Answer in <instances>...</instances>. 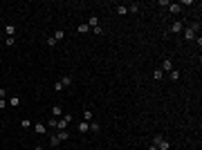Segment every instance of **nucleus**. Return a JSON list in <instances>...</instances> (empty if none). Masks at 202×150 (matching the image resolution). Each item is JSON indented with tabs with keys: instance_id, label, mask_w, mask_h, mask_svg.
Returning a JSON list of instances; mask_svg holds the SVG:
<instances>
[{
	"instance_id": "f257e3e1",
	"label": "nucleus",
	"mask_w": 202,
	"mask_h": 150,
	"mask_svg": "<svg viewBox=\"0 0 202 150\" xmlns=\"http://www.w3.org/2000/svg\"><path fill=\"white\" fill-rule=\"evenodd\" d=\"M153 143L157 146V150H171V141H168V139H162V137H155V139H153Z\"/></svg>"
},
{
	"instance_id": "f03ea898",
	"label": "nucleus",
	"mask_w": 202,
	"mask_h": 150,
	"mask_svg": "<svg viewBox=\"0 0 202 150\" xmlns=\"http://www.w3.org/2000/svg\"><path fill=\"white\" fill-rule=\"evenodd\" d=\"M182 29H184V25H182L180 20H175V23H173V25L168 27V31H171V34H180Z\"/></svg>"
},
{
	"instance_id": "7ed1b4c3",
	"label": "nucleus",
	"mask_w": 202,
	"mask_h": 150,
	"mask_svg": "<svg viewBox=\"0 0 202 150\" xmlns=\"http://www.w3.org/2000/svg\"><path fill=\"white\" fill-rule=\"evenodd\" d=\"M162 67H164V70H166V72L175 70V67H173V60H171V58H164V60H162Z\"/></svg>"
},
{
	"instance_id": "20e7f679",
	"label": "nucleus",
	"mask_w": 202,
	"mask_h": 150,
	"mask_svg": "<svg viewBox=\"0 0 202 150\" xmlns=\"http://www.w3.org/2000/svg\"><path fill=\"white\" fill-rule=\"evenodd\" d=\"M7 105H9V108H18V105H20V99H18V96H11V99L7 101Z\"/></svg>"
},
{
	"instance_id": "39448f33",
	"label": "nucleus",
	"mask_w": 202,
	"mask_h": 150,
	"mask_svg": "<svg viewBox=\"0 0 202 150\" xmlns=\"http://www.w3.org/2000/svg\"><path fill=\"white\" fill-rule=\"evenodd\" d=\"M168 9H171V14H180V2H171V5H168Z\"/></svg>"
},
{
	"instance_id": "423d86ee",
	"label": "nucleus",
	"mask_w": 202,
	"mask_h": 150,
	"mask_svg": "<svg viewBox=\"0 0 202 150\" xmlns=\"http://www.w3.org/2000/svg\"><path fill=\"white\" fill-rule=\"evenodd\" d=\"M63 38H65V31H63V29H56L54 31V40L59 43V40H63Z\"/></svg>"
},
{
	"instance_id": "0eeeda50",
	"label": "nucleus",
	"mask_w": 202,
	"mask_h": 150,
	"mask_svg": "<svg viewBox=\"0 0 202 150\" xmlns=\"http://www.w3.org/2000/svg\"><path fill=\"white\" fill-rule=\"evenodd\" d=\"M61 85H63V87H67V85H72V76H61Z\"/></svg>"
},
{
	"instance_id": "6e6552de",
	"label": "nucleus",
	"mask_w": 202,
	"mask_h": 150,
	"mask_svg": "<svg viewBox=\"0 0 202 150\" xmlns=\"http://www.w3.org/2000/svg\"><path fill=\"white\" fill-rule=\"evenodd\" d=\"M184 38L187 40H195V31L193 29H184Z\"/></svg>"
},
{
	"instance_id": "1a4fd4ad",
	"label": "nucleus",
	"mask_w": 202,
	"mask_h": 150,
	"mask_svg": "<svg viewBox=\"0 0 202 150\" xmlns=\"http://www.w3.org/2000/svg\"><path fill=\"white\" fill-rule=\"evenodd\" d=\"M90 130V123H88V121H81L79 123V132H88Z\"/></svg>"
},
{
	"instance_id": "9d476101",
	"label": "nucleus",
	"mask_w": 202,
	"mask_h": 150,
	"mask_svg": "<svg viewBox=\"0 0 202 150\" xmlns=\"http://www.w3.org/2000/svg\"><path fill=\"white\" fill-rule=\"evenodd\" d=\"M67 125L70 123H65V121L61 119V121H56V130H67Z\"/></svg>"
},
{
	"instance_id": "9b49d317",
	"label": "nucleus",
	"mask_w": 202,
	"mask_h": 150,
	"mask_svg": "<svg viewBox=\"0 0 202 150\" xmlns=\"http://www.w3.org/2000/svg\"><path fill=\"white\" fill-rule=\"evenodd\" d=\"M45 130H47L45 123H36V132H38V135H45Z\"/></svg>"
},
{
	"instance_id": "f8f14e48",
	"label": "nucleus",
	"mask_w": 202,
	"mask_h": 150,
	"mask_svg": "<svg viewBox=\"0 0 202 150\" xmlns=\"http://www.w3.org/2000/svg\"><path fill=\"white\" fill-rule=\"evenodd\" d=\"M5 31H7V36H16V25H7Z\"/></svg>"
},
{
	"instance_id": "ddd939ff",
	"label": "nucleus",
	"mask_w": 202,
	"mask_h": 150,
	"mask_svg": "<svg viewBox=\"0 0 202 150\" xmlns=\"http://www.w3.org/2000/svg\"><path fill=\"white\" fill-rule=\"evenodd\" d=\"M52 114H54V119L59 114H63V108H61V105H54V108H52Z\"/></svg>"
},
{
	"instance_id": "4468645a",
	"label": "nucleus",
	"mask_w": 202,
	"mask_h": 150,
	"mask_svg": "<svg viewBox=\"0 0 202 150\" xmlns=\"http://www.w3.org/2000/svg\"><path fill=\"white\" fill-rule=\"evenodd\" d=\"M5 45H7V47H14V45H16V36H7Z\"/></svg>"
},
{
	"instance_id": "2eb2a0df",
	"label": "nucleus",
	"mask_w": 202,
	"mask_h": 150,
	"mask_svg": "<svg viewBox=\"0 0 202 150\" xmlns=\"http://www.w3.org/2000/svg\"><path fill=\"white\" fill-rule=\"evenodd\" d=\"M117 14H119V16H126L128 14V7L126 5H119V7H117Z\"/></svg>"
},
{
	"instance_id": "dca6fc26",
	"label": "nucleus",
	"mask_w": 202,
	"mask_h": 150,
	"mask_svg": "<svg viewBox=\"0 0 202 150\" xmlns=\"http://www.w3.org/2000/svg\"><path fill=\"white\" fill-rule=\"evenodd\" d=\"M92 117H94V114H92L90 110H83V121H88V123H90V121H92Z\"/></svg>"
},
{
	"instance_id": "f3484780",
	"label": "nucleus",
	"mask_w": 202,
	"mask_h": 150,
	"mask_svg": "<svg viewBox=\"0 0 202 150\" xmlns=\"http://www.w3.org/2000/svg\"><path fill=\"white\" fill-rule=\"evenodd\" d=\"M50 143H52V148H54V146H59V143H61L59 135H52V137H50Z\"/></svg>"
},
{
	"instance_id": "a211bd4d",
	"label": "nucleus",
	"mask_w": 202,
	"mask_h": 150,
	"mask_svg": "<svg viewBox=\"0 0 202 150\" xmlns=\"http://www.w3.org/2000/svg\"><path fill=\"white\" fill-rule=\"evenodd\" d=\"M168 76H171V81H180V72H177V70H171Z\"/></svg>"
},
{
	"instance_id": "6ab92c4d",
	"label": "nucleus",
	"mask_w": 202,
	"mask_h": 150,
	"mask_svg": "<svg viewBox=\"0 0 202 150\" xmlns=\"http://www.w3.org/2000/svg\"><path fill=\"white\" fill-rule=\"evenodd\" d=\"M97 25H99V18H97V16H92V18H90V23H88V27H92V29H94Z\"/></svg>"
},
{
	"instance_id": "aec40b11",
	"label": "nucleus",
	"mask_w": 202,
	"mask_h": 150,
	"mask_svg": "<svg viewBox=\"0 0 202 150\" xmlns=\"http://www.w3.org/2000/svg\"><path fill=\"white\" fill-rule=\"evenodd\" d=\"M90 130H92V132H99V130H101V125L97 123V121H90Z\"/></svg>"
},
{
	"instance_id": "412c9836",
	"label": "nucleus",
	"mask_w": 202,
	"mask_h": 150,
	"mask_svg": "<svg viewBox=\"0 0 202 150\" xmlns=\"http://www.w3.org/2000/svg\"><path fill=\"white\" fill-rule=\"evenodd\" d=\"M67 137H70V132H67V130H59V139L61 141H65Z\"/></svg>"
},
{
	"instance_id": "4be33fe9",
	"label": "nucleus",
	"mask_w": 202,
	"mask_h": 150,
	"mask_svg": "<svg viewBox=\"0 0 202 150\" xmlns=\"http://www.w3.org/2000/svg\"><path fill=\"white\" fill-rule=\"evenodd\" d=\"M153 76H155V81H162V79H164V72H162V70H155V72H153Z\"/></svg>"
},
{
	"instance_id": "5701e85b",
	"label": "nucleus",
	"mask_w": 202,
	"mask_h": 150,
	"mask_svg": "<svg viewBox=\"0 0 202 150\" xmlns=\"http://www.w3.org/2000/svg\"><path fill=\"white\" fill-rule=\"evenodd\" d=\"M76 29H79V34H86V31H90V27H88V25H79Z\"/></svg>"
},
{
	"instance_id": "b1692460",
	"label": "nucleus",
	"mask_w": 202,
	"mask_h": 150,
	"mask_svg": "<svg viewBox=\"0 0 202 150\" xmlns=\"http://www.w3.org/2000/svg\"><path fill=\"white\" fill-rule=\"evenodd\" d=\"M20 125L27 130V128H31V121H29V119H23V121H20Z\"/></svg>"
},
{
	"instance_id": "393cba45",
	"label": "nucleus",
	"mask_w": 202,
	"mask_h": 150,
	"mask_svg": "<svg viewBox=\"0 0 202 150\" xmlns=\"http://www.w3.org/2000/svg\"><path fill=\"white\" fill-rule=\"evenodd\" d=\"M128 11H132V14H135V11H139V5H135V2H130V5H128Z\"/></svg>"
},
{
	"instance_id": "a878e982",
	"label": "nucleus",
	"mask_w": 202,
	"mask_h": 150,
	"mask_svg": "<svg viewBox=\"0 0 202 150\" xmlns=\"http://www.w3.org/2000/svg\"><path fill=\"white\" fill-rule=\"evenodd\" d=\"M47 128H56V119H54V117H52V119H47Z\"/></svg>"
},
{
	"instance_id": "bb28decb",
	"label": "nucleus",
	"mask_w": 202,
	"mask_h": 150,
	"mask_svg": "<svg viewBox=\"0 0 202 150\" xmlns=\"http://www.w3.org/2000/svg\"><path fill=\"white\" fill-rule=\"evenodd\" d=\"M54 90H56V92H63V85H61V81H56V83H54Z\"/></svg>"
},
{
	"instance_id": "cd10ccee",
	"label": "nucleus",
	"mask_w": 202,
	"mask_h": 150,
	"mask_svg": "<svg viewBox=\"0 0 202 150\" xmlns=\"http://www.w3.org/2000/svg\"><path fill=\"white\" fill-rule=\"evenodd\" d=\"M94 34H97V36H101V34H103V27L97 25V27H94Z\"/></svg>"
},
{
	"instance_id": "c85d7f7f",
	"label": "nucleus",
	"mask_w": 202,
	"mask_h": 150,
	"mask_svg": "<svg viewBox=\"0 0 202 150\" xmlns=\"http://www.w3.org/2000/svg\"><path fill=\"white\" fill-rule=\"evenodd\" d=\"M47 45H50V47H54V45H56V40H54V36H50V38H47Z\"/></svg>"
},
{
	"instance_id": "c756f323",
	"label": "nucleus",
	"mask_w": 202,
	"mask_h": 150,
	"mask_svg": "<svg viewBox=\"0 0 202 150\" xmlns=\"http://www.w3.org/2000/svg\"><path fill=\"white\" fill-rule=\"evenodd\" d=\"M189 29H193V31H195V34H198V31H200V25H198V23H193V25L189 27Z\"/></svg>"
},
{
	"instance_id": "7c9ffc66",
	"label": "nucleus",
	"mask_w": 202,
	"mask_h": 150,
	"mask_svg": "<svg viewBox=\"0 0 202 150\" xmlns=\"http://www.w3.org/2000/svg\"><path fill=\"white\" fill-rule=\"evenodd\" d=\"M5 96H7V90H5V87H0V99H5Z\"/></svg>"
},
{
	"instance_id": "2f4dec72",
	"label": "nucleus",
	"mask_w": 202,
	"mask_h": 150,
	"mask_svg": "<svg viewBox=\"0 0 202 150\" xmlns=\"http://www.w3.org/2000/svg\"><path fill=\"white\" fill-rule=\"evenodd\" d=\"M5 105H7V101H5V99H0V110H2Z\"/></svg>"
},
{
	"instance_id": "473e14b6",
	"label": "nucleus",
	"mask_w": 202,
	"mask_h": 150,
	"mask_svg": "<svg viewBox=\"0 0 202 150\" xmlns=\"http://www.w3.org/2000/svg\"><path fill=\"white\" fill-rule=\"evenodd\" d=\"M148 150H157V146H155V143H151V146H148Z\"/></svg>"
}]
</instances>
